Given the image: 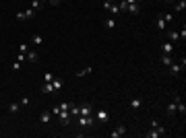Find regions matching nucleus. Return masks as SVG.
I'll return each mask as SVG.
<instances>
[{"mask_svg":"<svg viewBox=\"0 0 186 138\" xmlns=\"http://www.w3.org/2000/svg\"><path fill=\"white\" fill-rule=\"evenodd\" d=\"M44 81H46V83H52V81H54V74H52V72H46V74H44Z\"/></svg>","mask_w":186,"mask_h":138,"instance_id":"nucleus-29","label":"nucleus"},{"mask_svg":"<svg viewBox=\"0 0 186 138\" xmlns=\"http://www.w3.org/2000/svg\"><path fill=\"white\" fill-rule=\"evenodd\" d=\"M124 134H126V126H118L114 132H110L112 138H120V136H124Z\"/></svg>","mask_w":186,"mask_h":138,"instance_id":"nucleus-10","label":"nucleus"},{"mask_svg":"<svg viewBox=\"0 0 186 138\" xmlns=\"http://www.w3.org/2000/svg\"><path fill=\"white\" fill-rule=\"evenodd\" d=\"M79 124L81 128H91L95 124V115H79Z\"/></svg>","mask_w":186,"mask_h":138,"instance_id":"nucleus-1","label":"nucleus"},{"mask_svg":"<svg viewBox=\"0 0 186 138\" xmlns=\"http://www.w3.org/2000/svg\"><path fill=\"white\" fill-rule=\"evenodd\" d=\"M19 103H21V105H29V97H21Z\"/></svg>","mask_w":186,"mask_h":138,"instance_id":"nucleus-32","label":"nucleus"},{"mask_svg":"<svg viewBox=\"0 0 186 138\" xmlns=\"http://www.w3.org/2000/svg\"><path fill=\"white\" fill-rule=\"evenodd\" d=\"M184 8H186V0H178V2H176V10H178V12H182Z\"/></svg>","mask_w":186,"mask_h":138,"instance_id":"nucleus-21","label":"nucleus"},{"mask_svg":"<svg viewBox=\"0 0 186 138\" xmlns=\"http://www.w3.org/2000/svg\"><path fill=\"white\" fill-rule=\"evenodd\" d=\"M42 93H46V95H54V85H52V83H46V85H44V87H42Z\"/></svg>","mask_w":186,"mask_h":138,"instance_id":"nucleus-15","label":"nucleus"},{"mask_svg":"<svg viewBox=\"0 0 186 138\" xmlns=\"http://www.w3.org/2000/svg\"><path fill=\"white\" fill-rule=\"evenodd\" d=\"M126 10H128V12H133V15H139V12H141V6H139V2H130Z\"/></svg>","mask_w":186,"mask_h":138,"instance_id":"nucleus-11","label":"nucleus"},{"mask_svg":"<svg viewBox=\"0 0 186 138\" xmlns=\"http://www.w3.org/2000/svg\"><path fill=\"white\" fill-rule=\"evenodd\" d=\"M58 113H60V105H56V107L52 109V115H58Z\"/></svg>","mask_w":186,"mask_h":138,"instance_id":"nucleus-33","label":"nucleus"},{"mask_svg":"<svg viewBox=\"0 0 186 138\" xmlns=\"http://www.w3.org/2000/svg\"><path fill=\"white\" fill-rule=\"evenodd\" d=\"M126 8H128V4H126V0H120V4H118V10H120V12H124Z\"/></svg>","mask_w":186,"mask_h":138,"instance_id":"nucleus-25","label":"nucleus"},{"mask_svg":"<svg viewBox=\"0 0 186 138\" xmlns=\"http://www.w3.org/2000/svg\"><path fill=\"white\" fill-rule=\"evenodd\" d=\"M42 2H44V0H42Z\"/></svg>","mask_w":186,"mask_h":138,"instance_id":"nucleus-36","label":"nucleus"},{"mask_svg":"<svg viewBox=\"0 0 186 138\" xmlns=\"http://www.w3.org/2000/svg\"><path fill=\"white\" fill-rule=\"evenodd\" d=\"M95 120H97V122H101V124H105V122L110 120V111H108V109H97Z\"/></svg>","mask_w":186,"mask_h":138,"instance_id":"nucleus-7","label":"nucleus"},{"mask_svg":"<svg viewBox=\"0 0 186 138\" xmlns=\"http://www.w3.org/2000/svg\"><path fill=\"white\" fill-rule=\"evenodd\" d=\"M19 109H21V103H10L8 105V111L10 113H19Z\"/></svg>","mask_w":186,"mask_h":138,"instance_id":"nucleus-19","label":"nucleus"},{"mask_svg":"<svg viewBox=\"0 0 186 138\" xmlns=\"http://www.w3.org/2000/svg\"><path fill=\"white\" fill-rule=\"evenodd\" d=\"M141 105H143V99H133V101H130V107H133V109H139Z\"/></svg>","mask_w":186,"mask_h":138,"instance_id":"nucleus-22","label":"nucleus"},{"mask_svg":"<svg viewBox=\"0 0 186 138\" xmlns=\"http://www.w3.org/2000/svg\"><path fill=\"white\" fill-rule=\"evenodd\" d=\"M50 118H52L50 111H44V113L40 115V122H42V124H50Z\"/></svg>","mask_w":186,"mask_h":138,"instance_id":"nucleus-17","label":"nucleus"},{"mask_svg":"<svg viewBox=\"0 0 186 138\" xmlns=\"http://www.w3.org/2000/svg\"><path fill=\"white\" fill-rule=\"evenodd\" d=\"M58 118H60V124H62V126H68V124H70V111H68V109H62V111L58 113Z\"/></svg>","mask_w":186,"mask_h":138,"instance_id":"nucleus-8","label":"nucleus"},{"mask_svg":"<svg viewBox=\"0 0 186 138\" xmlns=\"http://www.w3.org/2000/svg\"><path fill=\"white\" fill-rule=\"evenodd\" d=\"M25 60H27V56H25V54H21V52H17V62H21V64H23Z\"/></svg>","mask_w":186,"mask_h":138,"instance_id":"nucleus-28","label":"nucleus"},{"mask_svg":"<svg viewBox=\"0 0 186 138\" xmlns=\"http://www.w3.org/2000/svg\"><path fill=\"white\" fill-rule=\"evenodd\" d=\"M161 49H163V54H172V52H174V44H172V41H163V44H161Z\"/></svg>","mask_w":186,"mask_h":138,"instance_id":"nucleus-12","label":"nucleus"},{"mask_svg":"<svg viewBox=\"0 0 186 138\" xmlns=\"http://www.w3.org/2000/svg\"><path fill=\"white\" fill-rule=\"evenodd\" d=\"M137 2H143V0H137Z\"/></svg>","mask_w":186,"mask_h":138,"instance_id":"nucleus-35","label":"nucleus"},{"mask_svg":"<svg viewBox=\"0 0 186 138\" xmlns=\"http://www.w3.org/2000/svg\"><path fill=\"white\" fill-rule=\"evenodd\" d=\"M25 56H27V60H29V62H37V54H35V52H27Z\"/></svg>","mask_w":186,"mask_h":138,"instance_id":"nucleus-23","label":"nucleus"},{"mask_svg":"<svg viewBox=\"0 0 186 138\" xmlns=\"http://www.w3.org/2000/svg\"><path fill=\"white\" fill-rule=\"evenodd\" d=\"M52 85H54V91L58 93L60 89H62V87H64V81H62V78H56V76H54V81H52Z\"/></svg>","mask_w":186,"mask_h":138,"instance_id":"nucleus-14","label":"nucleus"},{"mask_svg":"<svg viewBox=\"0 0 186 138\" xmlns=\"http://www.w3.org/2000/svg\"><path fill=\"white\" fill-rule=\"evenodd\" d=\"M103 8H105V10H110L112 15H118V12H120V10H118L116 0H103Z\"/></svg>","mask_w":186,"mask_h":138,"instance_id":"nucleus-4","label":"nucleus"},{"mask_svg":"<svg viewBox=\"0 0 186 138\" xmlns=\"http://www.w3.org/2000/svg\"><path fill=\"white\" fill-rule=\"evenodd\" d=\"M145 136H147V138H159V136H165V128H163V126H155V128H153V130H149Z\"/></svg>","mask_w":186,"mask_h":138,"instance_id":"nucleus-2","label":"nucleus"},{"mask_svg":"<svg viewBox=\"0 0 186 138\" xmlns=\"http://www.w3.org/2000/svg\"><path fill=\"white\" fill-rule=\"evenodd\" d=\"M172 62H174V60L170 58V54H163V56H161V64H163V66H170Z\"/></svg>","mask_w":186,"mask_h":138,"instance_id":"nucleus-18","label":"nucleus"},{"mask_svg":"<svg viewBox=\"0 0 186 138\" xmlns=\"http://www.w3.org/2000/svg\"><path fill=\"white\" fill-rule=\"evenodd\" d=\"M172 2H176V0H165V4H172Z\"/></svg>","mask_w":186,"mask_h":138,"instance_id":"nucleus-34","label":"nucleus"},{"mask_svg":"<svg viewBox=\"0 0 186 138\" xmlns=\"http://www.w3.org/2000/svg\"><path fill=\"white\" fill-rule=\"evenodd\" d=\"M31 17H35V8H27L25 12H17V21H27Z\"/></svg>","mask_w":186,"mask_h":138,"instance_id":"nucleus-6","label":"nucleus"},{"mask_svg":"<svg viewBox=\"0 0 186 138\" xmlns=\"http://www.w3.org/2000/svg\"><path fill=\"white\" fill-rule=\"evenodd\" d=\"M21 68H23V66H21V62H17V60H15V64H12V70H21Z\"/></svg>","mask_w":186,"mask_h":138,"instance_id":"nucleus-31","label":"nucleus"},{"mask_svg":"<svg viewBox=\"0 0 186 138\" xmlns=\"http://www.w3.org/2000/svg\"><path fill=\"white\" fill-rule=\"evenodd\" d=\"M178 39H180V33H178V31H168V41L174 44V41H178Z\"/></svg>","mask_w":186,"mask_h":138,"instance_id":"nucleus-16","label":"nucleus"},{"mask_svg":"<svg viewBox=\"0 0 186 138\" xmlns=\"http://www.w3.org/2000/svg\"><path fill=\"white\" fill-rule=\"evenodd\" d=\"M105 27H108V29H114V27H116V19H108V21H105Z\"/></svg>","mask_w":186,"mask_h":138,"instance_id":"nucleus-26","label":"nucleus"},{"mask_svg":"<svg viewBox=\"0 0 186 138\" xmlns=\"http://www.w3.org/2000/svg\"><path fill=\"white\" fill-rule=\"evenodd\" d=\"M178 101H180V97L174 95V97H172V103L168 105V115H174V113H176V105H178Z\"/></svg>","mask_w":186,"mask_h":138,"instance_id":"nucleus-9","label":"nucleus"},{"mask_svg":"<svg viewBox=\"0 0 186 138\" xmlns=\"http://www.w3.org/2000/svg\"><path fill=\"white\" fill-rule=\"evenodd\" d=\"M184 64H186L184 58H182V62H180V64H174V62H172V64H170V72H172V76H178V74L184 70Z\"/></svg>","mask_w":186,"mask_h":138,"instance_id":"nucleus-3","label":"nucleus"},{"mask_svg":"<svg viewBox=\"0 0 186 138\" xmlns=\"http://www.w3.org/2000/svg\"><path fill=\"white\" fill-rule=\"evenodd\" d=\"M33 44H35V46H42V44H44V37H42V35H33Z\"/></svg>","mask_w":186,"mask_h":138,"instance_id":"nucleus-27","label":"nucleus"},{"mask_svg":"<svg viewBox=\"0 0 186 138\" xmlns=\"http://www.w3.org/2000/svg\"><path fill=\"white\" fill-rule=\"evenodd\" d=\"M79 115H93V105L91 103H81L79 105Z\"/></svg>","mask_w":186,"mask_h":138,"instance_id":"nucleus-5","label":"nucleus"},{"mask_svg":"<svg viewBox=\"0 0 186 138\" xmlns=\"http://www.w3.org/2000/svg\"><path fill=\"white\" fill-rule=\"evenodd\" d=\"M91 66H87V68H83V70H79V72H77V76H87V74H91Z\"/></svg>","mask_w":186,"mask_h":138,"instance_id":"nucleus-20","label":"nucleus"},{"mask_svg":"<svg viewBox=\"0 0 186 138\" xmlns=\"http://www.w3.org/2000/svg\"><path fill=\"white\" fill-rule=\"evenodd\" d=\"M40 6H42V0H33V4H31V8H35V10H37Z\"/></svg>","mask_w":186,"mask_h":138,"instance_id":"nucleus-30","label":"nucleus"},{"mask_svg":"<svg viewBox=\"0 0 186 138\" xmlns=\"http://www.w3.org/2000/svg\"><path fill=\"white\" fill-rule=\"evenodd\" d=\"M17 52H21V54H27V52H29V46H27V44H19V49H17Z\"/></svg>","mask_w":186,"mask_h":138,"instance_id":"nucleus-24","label":"nucleus"},{"mask_svg":"<svg viewBox=\"0 0 186 138\" xmlns=\"http://www.w3.org/2000/svg\"><path fill=\"white\" fill-rule=\"evenodd\" d=\"M165 23H168V21H165V17H163V15H159V17H157V29H159V31H165Z\"/></svg>","mask_w":186,"mask_h":138,"instance_id":"nucleus-13","label":"nucleus"}]
</instances>
